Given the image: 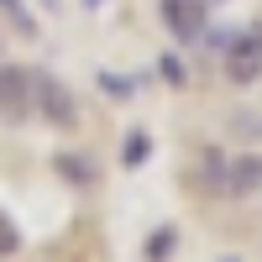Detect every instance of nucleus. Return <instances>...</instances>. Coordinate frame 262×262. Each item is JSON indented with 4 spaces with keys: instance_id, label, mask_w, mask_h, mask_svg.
I'll return each mask as SVG.
<instances>
[{
    "instance_id": "nucleus-3",
    "label": "nucleus",
    "mask_w": 262,
    "mask_h": 262,
    "mask_svg": "<svg viewBox=\"0 0 262 262\" xmlns=\"http://www.w3.org/2000/svg\"><path fill=\"white\" fill-rule=\"evenodd\" d=\"M0 121L6 126L32 121V69L21 63H0Z\"/></svg>"
},
{
    "instance_id": "nucleus-5",
    "label": "nucleus",
    "mask_w": 262,
    "mask_h": 262,
    "mask_svg": "<svg viewBox=\"0 0 262 262\" xmlns=\"http://www.w3.org/2000/svg\"><path fill=\"white\" fill-rule=\"evenodd\" d=\"M262 189V152H242V158H226V200H252Z\"/></svg>"
},
{
    "instance_id": "nucleus-13",
    "label": "nucleus",
    "mask_w": 262,
    "mask_h": 262,
    "mask_svg": "<svg viewBox=\"0 0 262 262\" xmlns=\"http://www.w3.org/2000/svg\"><path fill=\"white\" fill-rule=\"evenodd\" d=\"M21 252V231H16V221L6 210H0V257H16Z\"/></svg>"
},
{
    "instance_id": "nucleus-2",
    "label": "nucleus",
    "mask_w": 262,
    "mask_h": 262,
    "mask_svg": "<svg viewBox=\"0 0 262 262\" xmlns=\"http://www.w3.org/2000/svg\"><path fill=\"white\" fill-rule=\"evenodd\" d=\"M221 74L236 84V90H252V84L262 79V21H252V27L231 32L226 48H221Z\"/></svg>"
},
{
    "instance_id": "nucleus-8",
    "label": "nucleus",
    "mask_w": 262,
    "mask_h": 262,
    "mask_svg": "<svg viewBox=\"0 0 262 262\" xmlns=\"http://www.w3.org/2000/svg\"><path fill=\"white\" fill-rule=\"evenodd\" d=\"M173 252H179V226H173V221H168V226H152L147 242H142V257H147V262H168Z\"/></svg>"
},
{
    "instance_id": "nucleus-10",
    "label": "nucleus",
    "mask_w": 262,
    "mask_h": 262,
    "mask_svg": "<svg viewBox=\"0 0 262 262\" xmlns=\"http://www.w3.org/2000/svg\"><path fill=\"white\" fill-rule=\"evenodd\" d=\"M152 158V137H147V131H131V137L121 142V168H142Z\"/></svg>"
},
{
    "instance_id": "nucleus-11",
    "label": "nucleus",
    "mask_w": 262,
    "mask_h": 262,
    "mask_svg": "<svg viewBox=\"0 0 262 262\" xmlns=\"http://www.w3.org/2000/svg\"><path fill=\"white\" fill-rule=\"evenodd\" d=\"M200 173H205V189L221 194V184H226V152H221V147H210L205 158H200Z\"/></svg>"
},
{
    "instance_id": "nucleus-9",
    "label": "nucleus",
    "mask_w": 262,
    "mask_h": 262,
    "mask_svg": "<svg viewBox=\"0 0 262 262\" xmlns=\"http://www.w3.org/2000/svg\"><path fill=\"white\" fill-rule=\"evenodd\" d=\"M0 16H6V27L16 37H37V16L27 11V0H0Z\"/></svg>"
},
{
    "instance_id": "nucleus-6",
    "label": "nucleus",
    "mask_w": 262,
    "mask_h": 262,
    "mask_svg": "<svg viewBox=\"0 0 262 262\" xmlns=\"http://www.w3.org/2000/svg\"><path fill=\"white\" fill-rule=\"evenodd\" d=\"M53 173L69 189H95L100 184V168H95V158H84V152H53Z\"/></svg>"
},
{
    "instance_id": "nucleus-14",
    "label": "nucleus",
    "mask_w": 262,
    "mask_h": 262,
    "mask_svg": "<svg viewBox=\"0 0 262 262\" xmlns=\"http://www.w3.org/2000/svg\"><path fill=\"white\" fill-rule=\"evenodd\" d=\"M236 126H247V131H236V137H262V121H252V116H236Z\"/></svg>"
},
{
    "instance_id": "nucleus-18",
    "label": "nucleus",
    "mask_w": 262,
    "mask_h": 262,
    "mask_svg": "<svg viewBox=\"0 0 262 262\" xmlns=\"http://www.w3.org/2000/svg\"><path fill=\"white\" fill-rule=\"evenodd\" d=\"M0 48H6V32H0Z\"/></svg>"
},
{
    "instance_id": "nucleus-4",
    "label": "nucleus",
    "mask_w": 262,
    "mask_h": 262,
    "mask_svg": "<svg viewBox=\"0 0 262 262\" xmlns=\"http://www.w3.org/2000/svg\"><path fill=\"white\" fill-rule=\"evenodd\" d=\"M158 16L163 27L173 32V42H200L205 27H210V0H158Z\"/></svg>"
},
{
    "instance_id": "nucleus-7",
    "label": "nucleus",
    "mask_w": 262,
    "mask_h": 262,
    "mask_svg": "<svg viewBox=\"0 0 262 262\" xmlns=\"http://www.w3.org/2000/svg\"><path fill=\"white\" fill-rule=\"evenodd\" d=\"M95 84L105 90V100H116V105L137 100V90H142V79H137V74H116V69H100V74H95Z\"/></svg>"
},
{
    "instance_id": "nucleus-1",
    "label": "nucleus",
    "mask_w": 262,
    "mask_h": 262,
    "mask_svg": "<svg viewBox=\"0 0 262 262\" xmlns=\"http://www.w3.org/2000/svg\"><path fill=\"white\" fill-rule=\"evenodd\" d=\"M32 116L48 131H74L79 126V95L48 69H32Z\"/></svg>"
},
{
    "instance_id": "nucleus-15",
    "label": "nucleus",
    "mask_w": 262,
    "mask_h": 262,
    "mask_svg": "<svg viewBox=\"0 0 262 262\" xmlns=\"http://www.w3.org/2000/svg\"><path fill=\"white\" fill-rule=\"evenodd\" d=\"M79 6H90V11H100V6H111V0H79Z\"/></svg>"
},
{
    "instance_id": "nucleus-12",
    "label": "nucleus",
    "mask_w": 262,
    "mask_h": 262,
    "mask_svg": "<svg viewBox=\"0 0 262 262\" xmlns=\"http://www.w3.org/2000/svg\"><path fill=\"white\" fill-rule=\"evenodd\" d=\"M158 74H163V84H173V90H184V84H189V69H184L173 53H163V58H158Z\"/></svg>"
},
{
    "instance_id": "nucleus-17",
    "label": "nucleus",
    "mask_w": 262,
    "mask_h": 262,
    "mask_svg": "<svg viewBox=\"0 0 262 262\" xmlns=\"http://www.w3.org/2000/svg\"><path fill=\"white\" fill-rule=\"evenodd\" d=\"M221 262H242V257H221Z\"/></svg>"
},
{
    "instance_id": "nucleus-16",
    "label": "nucleus",
    "mask_w": 262,
    "mask_h": 262,
    "mask_svg": "<svg viewBox=\"0 0 262 262\" xmlns=\"http://www.w3.org/2000/svg\"><path fill=\"white\" fill-rule=\"evenodd\" d=\"M42 6H48V11H58V0H42Z\"/></svg>"
}]
</instances>
